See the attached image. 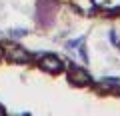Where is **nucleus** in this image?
Listing matches in <instances>:
<instances>
[{
	"instance_id": "f257e3e1",
	"label": "nucleus",
	"mask_w": 120,
	"mask_h": 116,
	"mask_svg": "<svg viewBox=\"0 0 120 116\" xmlns=\"http://www.w3.org/2000/svg\"><path fill=\"white\" fill-rule=\"evenodd\" d=\"M52 2L68 6L80 16L120 24V0H52Z\"/></svg>"
}]
</instances>
